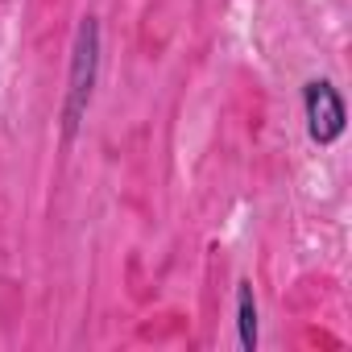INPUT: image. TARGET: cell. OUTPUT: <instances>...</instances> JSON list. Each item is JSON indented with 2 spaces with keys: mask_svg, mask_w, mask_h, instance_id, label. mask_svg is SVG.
Segmentation results:
<instances>
[{
  "mask_svg": "<svg viewBox=\"0 0 352 352\" xmlns=\"http://www.w3.org/2000/svg\"><path fill=\"white\" fill-rule=\"evenodd\" d=\"M96 79H100V21L87 13L75 30V46H71V71H67V100H63V137L75 141L91 96H96Z\"/></svg>",
  "mask_w": 352,
  "mask_h": 352,
  "instance_id": "1",
  "label": "cell"
},
{
  "mask_svg": "<svg viewBox=\"0 0 352 352\" xmlns=\"http://www.w3.org/2000/svg\"><path fill=\"white\" fill-rule=\"evenodd\" d=\"M302 112H307V133L315 145H336L344 137L348 108H344V96L336 91L331 79H311L302 87Z\"/></svg>",
  "mask_w": 352,
  "mask_h": 352,
  "instance_id": "2",
  "label": "cell"
},
{
  "mask_svg": "<svg viewBox=\"0 0 352 352\" xmlns=\"http://www.w3.org/2000/svg\"><path fill=\"white\" fill-rule=\"evenodd\" d=\"M236 331H241V348L253 352L257 348V298H253V282L236 286Z\"/></svg>",
  "mask_w": 352,
  "mask_h": 352,
  "instance_id": "3",
  "label": "cell"
}]
</instances>
